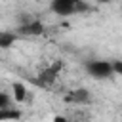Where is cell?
Masks as SVG:
<instances>
[{
    "mask_svg": "<svg viewBox=\"0 0 122 122\" xmlns=\"http://www.w3.org/2000/svg\"><path fill=\"white\" fill-rule=\"evenodd\" d=\"M112 67H114V74L122 76V61H112Z\"/></svg>",
    "mask_w": 122,
    "mask_h": 122,
    "instance_id": "obj_8",
    "label": "cell"
},
{
    "mask_svg": "<svg viewBox=\"0 0 122 122\" xmlns=\"http://www.w3.org/2000/svg\"><path fill=\"white\" fill-rule=\"evenodd\" d=\"M69 103H74V105H86V103H90V92L86 90V88H78V90H72L67 97H65Z\"/></svg>",
    "mask_w": 122,
    "mask_h": 122,
    "instance_id": "obj_5",
    "label": "cell"
},
{
    "mask_svg": "<svg viewBox=\"0 0 122 122\" xmlns=\"http://www.w3.org/2000/svg\"><path fill=\"white\" fill-rule=\"evenodd\" d=\"M84 69H86V72H88L92 78H95V80H105V78L114 76L112 61H107V59H92V61H86Z\"/></svg>",
    "mask_w": 122,
    "mask_h": 122,
    "instance_id": "obj_2",
    "label": "cell"
},
{
    "mask_svg": "<svg viewBox=\"0 0 122 122\" xmlns=\"http://www.w3.org/2000/svg\"><path fill=\"white\" fill-rule=\"evenodd\" d=\"M11 95H13L15 103H25L29 97V90L23 82H13L11 84Z\"/></svg>",
    "mask_w": 122,
    "mask_h": 122,
    "instance_id": "obj_6",
    "label": "cell"
},
{
    "mask_svg": "<svg viewBox=\"0 0 122 122\" xmlns=\"http://www.w3.org/2000/svg\"><path fill=\"white\" fill-rule=\"evenodd\" d=\"M15 38H17V34H15V32L2 30V32H0V46H2V48H10V46L15 42Z\"/></svg>",
    "mask_w": 122,
    "mask_h": 122,
    "instance_id": "obj_7",
    "label": "cell"
},
{
    "mask_svg": "<svg viewBox=\"0 0 122 122\" xmlns=\"http://www.w3.org/2000/svg\"><path fill=\"white\" fill-rule=\"evenodd\" d=\"M97 4H109V2H112V0H95Z\"/></svg>",
    "mask_w": 122,
    "mask_h": 122,
    "instance_id": "obj_9",
    "label": "cell"
},
{
    "mask_svg": "<svg viewBox=\"0 0 122 122\" xmlns=\"http://www.w3.org/2000/svg\"><path fill=\"white\" fill-rule=\"evenodd\" d=\"M61 69H63V61H53L51 65H48V67L38 74L36 82H38L40 86H50L51 82H55V80H57V76H59Z\"/></svg>",
    "mask_w": 122,
    "mask_h": 122,
    "instance_id": "obj_3",
    "label": "cell"
},
{
    "mask_svg": "<svg viewBox=\"0 0 122 122\" xmlns=\"http://www.w3.org/2000/svg\"><path fill=\"white\" fill-rule=\"evenodd\" d=\"M17 32H21V34H30V36H38V34L44 32V25H42V21H38V19H30V21L23 23Z\"/></svg>",
    "mask_w": 122,
    "mask_h": 122,
    "instance_id": "obj_4",
    "label": "cell"
},
{
    "mask_svg": "<svg viewBox=\"0 0 122 122\" xmlns=\"http://www.w3.org/2000/svg\"><path fill=\"white\" fill-rule=\"evenodd\" d=\"M34 2H38V0H34Z\"/></svg>",
    "mask_w": 122,
    "mask_h": 122,
    "instance_id": "obj_10",
    "label": "cell"
},
{
    "mask_svg": "<svg viewBox=\"0 0 122 122\" xmlns=\"http://www.w3.org/2000/svg\"><path fill=\"white\" fill-rule=\"evenodd\" d=\"M86 10H88L86 0H50V11L59 17H69Z\"/></svg>",
    "mask_w": 122,
    "mask_h": 122,
    "instance_id": "obj_1",
    "label": "cell"
}]
</instances>
